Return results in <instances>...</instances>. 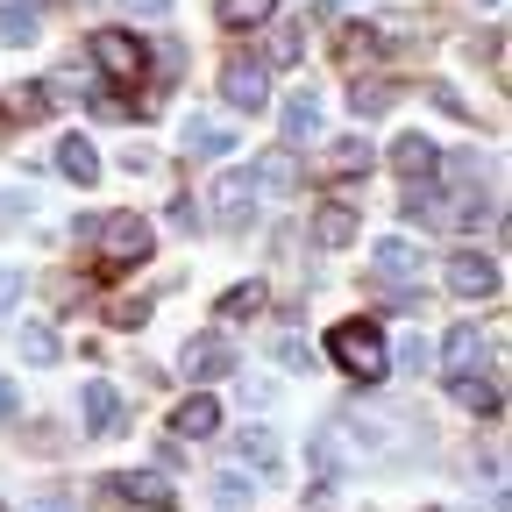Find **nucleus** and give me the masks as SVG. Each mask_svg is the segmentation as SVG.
I'll use <instances>...</instances> for the list:
<instances>
[{
    "label": "nucleus",
    "instance_id": "nucleus-3",
    "mask_svg": "<svg viewBox=\"0 0 512 512\" xmlns=\"http://www.w3.org/2000/svg\"><path fill=\"white\" fill-rule=\"evenodd\" d=\"M93 64H100L107 79L136 86V79H143V64H150V50H143L136 36H128V29H100V36H93Z\"/></svg>",
    "mask_w": 512,
    "mask_h": 512
},
{
    "label": "nucleus",
    "instance_id": "nucleus-7",
    "mask_svg": "<svg viewBox=\"0 0 512 512\" xmlns=\"http://www.w3.org/2000/svg\"><path fill=\"white\" fill-rule=\"evenodd\" d=\"M370 271H377L384 285H406V278H420V249H413L406 235H384V242L370 249Z\"/></svg>",
    "mask_w": 512,
    "mask_h": 512
},
{
    "label": "nucleus",
    "instance_id": "nucleus-23",
    "mask_svg": "<svg viewBox=\"0 0 512 512\" xmlns=\"http://www.w3.org/2000/svg\"><path fill=\"white\" fill-rule=\"evenodd\" d=\"M0 43H36V8L29 0H0Z\"/></svg>",
    "mask_w": 512,
    "mask_h": 512
},
{
    "label": "nucleus",
    "instance_id": "nucleus-4",
    "mask_svg": "<svg viewBox=\"0 0 512 512\" xmlns=\"http://www.w3.org/2000/svg\"><path fill=\"white\" fill-rule=\"evenodd\" d=\"M221 100H228V107H242V114H256V107L271 100L264 64H256V57H228V72H221Z\"/></svg>",
    "mask_w": 512,
    "mask_h": 512
},
{
    "label": "nucleus",
    "instance_id": "nucleus-27",
    "mask_svg": "<svg viewBox=\"0 0 512 512\" xmlns=\"http://www.w3.org/2000/svg\"><path fill=\"white\" fill-rule=\"evenodd\" d=\"M328 164H335L342 178H349V171H370V143H356V136H349V143H335V150H328Z\"/></svg>",
    "mask_w": 512,
    "mask_h": 512
},
{
    "label": "nucleus",
    "instance_id": "nucleus-14",
    "mask_svg": "<svg viewBox=\"0 0 512 512\" xmlns=\"http://www.w3.org/2000/svg\"><path fill=\"white\" fill-rule=\"evenodd\" d=\"M448 392H456V406H463V413H484V420H498V392H491V384H484L477 370H456V377H448Z\"/></svg>",
    "mask_w": 512,
    "mask_h": 512
},
{
    "label": "nucleus",
    "instance_id": "nucleus-36",
    "mask_svg": "<svg viewBox=\"0 0 512 512\" xmlns=\"http://www.w3.org/2000/svg\"><path fill=\"white\" fill-rule=\"evenodd\" d=\"M171 0H128V15H164Z\"/></svg>",
    "mask_w": 512,
    "mask_h": 512
},
{
    "label": "nucleus",
    "instance_id": "nucleus-13",
    "mask_svg": "<svg viewBox=\"0 0 512 512\" xmlns=\"http://www.w3.org/2000/svg\"><path fill=\"white\" fill-rule=\"evenodd\" d=\"M171 427H178V434H185V441H207V434H214V427H221V406H214V399H207V392H192V399H185V406H178V413H171Z\"/></svg>",
    "mask_w": 512,
    "mask_h": 512
},
{
    "label": "nucleus",
    "instance_id": "nucleus-21",
    "mask_svg": "<svg viewBox=\"0 0 512 512\" xmlns=\"http://www.w3.org/2000/svg\"><path fill=\"white\" fill-rule=\"evenodd\" d=\"M264 299H271V285H264V278L228 285V292H221V320H249V313H264Z\"/></svg>",
    "mask_w": 512,
    "mask_h": 512
},
{
    "label": "nucleus",
    "instance_id": "nucleus-2",
    "mask_svg": "<svg viewBox=\"0 0 512 512\" xmlns=\"http://www.w3.org/2000/svg\"><path fill=\"white\" fill-rule=\"evenodd\" d=\"M93 242H100L107 264L121 271V264H143L157 235H150V221H143V214H100V221H93Z\"/></svg>",
    "mask_w": 512,
    "mask_h": 512
},
{
    "label": "nucleus",
    "instance_id": "nucleus-31",
    "mask_svg": "<svg viewBox=\"0 0 512 512\" xmlns=\"http://www.w3.org/2000/svg\"><path fill=\"white\" fill-rule=\"evenodd\" d=\"M15 299H22V271H0V313H8Z\"/></svg>",
    "mask_w": 512,
    "mask_h": 512
},
{
    "label": "nucleus",
    "instance_id": "nucleus-18",
    "mask_svg": "<svg viewBox=\"0 0 512 512\" xmlns=\"http://www.w3.org/2000/svg\"><path fill=\"white\" fill-rule=\"evenodd\" d=\"M214 15H221V29H264L278 15V0H214Z\"/></svg>",
    "mask_w": 512,
    "mask_h": 512
},
{
    "label": "nucleus",
    "instance_id": "nucleus-35",
    "mask_svg": "<svg viewBox=\"0 0 512 512\" xmlns=\"http://www.w3.org/2000/svg\"><path fill=\"white\" fill-rule=\"evenodd\" d=\"M15 406H22V392H15L8 377H0V420H15Z\"/></svg>",
    "mask_w": 512,
    "mask_h": 512
},
{
    "label": "nucleus",
    "instance_id": "nucleus-28",
    "mask_svg": "<svg viewBox=\"0 0 512 512\" xmlns=\"http://www.w3.org/2000/svg\"><path fill=\"white\" fill-rule=\"evenodd\" d=\"M278 363H285V370H313V342H299V335H278Z\"/></svg>",
    "mask_w": 512,
    "mask_h": 512
},
{
    "label": "nucleus",
    "instance_id": "nucleus-12",
    "mask_svg": "<svg viewBox=\"0 0 512 512\" xmlns=\"http://www.w3.org/2000/svg\"><path fill=\"white\" fill-rule=\"evenodd\" d=\"M477 363H484V335L470 328V320H463V328H448V342H441V370L456 377V370H477Z\"/></svg>",
    "mask_w": 512,
    "mask_h": 512
},
{
    "label": "nucleus",
    "instance_id": "nucleus-10",
    "mask_svg": "<svg viewBox=\"0 0 512 512\" xmlns=\"http://www.w3.org/2000/svg\"><path fill=\"white\" fill-rule=\"evenodd\" d=\"M249 178L271 185V192H299V185H306V164H299L292 150H264V157L249 164Z\"/></svg>",
    "mask_w": 512,
    "mask_h": 512
},
{
    "label": "nucleus",
    "instance_id": "nucleus-39",
    "mask_svg": "<svg viewBox=\"0 0 512 512\" xmlns=\"http://www.w3.org/2000/svg\"><path fill=\"white\" fill-rule=\"evenodd\" d=\"M434 512H441V505H434Z\"/></svg>",
    "mask_w": 512,
    "mask_h": 512
},
{
    "label": "nucleus",
    "instance_id": "nucleus-37",
    "mask_svg": "<svg viewBox=\"0 0 512 512\" xmlns=\"http://www.w3.org/2000/svg\"><path fill=\"white\" fill-rule=\"evenodd\" d=\"M349 8H363V0H320V15H349Z\"/></svg>",
    "mask_w": 512,
    "mask_h": 512
},
{
    "label": "nucleus",
    "instance_id": "nucleus-34",
    "mask_svg": "<svg viewBox=\"0 0 512 512\" xmlns=\"http://www.w3.org/2000/svg\"><path fill=\"white\" fill-rule=\"evenodd\" d=\"M15 214H29V192H8V200H0V228H8Z\"/></svg>",
    "mask_w": 512,
    "mask_h": 512
},
{
    "label": "nucleus",
    "instance_id": "nucleus-26",
    "mask_svg": "<svg viewBox=\"0 0 512 512\" xmlns=\"http://www.w3.org/2000/svg\"><path fill=\"white\" fill-rule=\"evenodd\" d=\"M299 57H306V29L278 22V29H271V64H299Z\"/></svg>",
    "mask_w": 512,
    "mask_h": 512
},
{
    "label": "nucleus",
    "instance_id": "nucleus-17",
    "mask_svg": "<svg viewBox=\"0 0 512 512\" xmlns=\"http://www.w3.org/2000/svg\"><path fill=\"white\" fill-rule=\"evenodd\" d=\"M392 164H399V178L413 185V178H427V171L441 164V150H434L427 136H399V150H392Z\"/></svg>",
    "mask_w": 512,
    "mask_h": 512
},
{
    "label": "nucleus",
    "instance_id": "nucleus-20",
    "mask_svg": "<svg viewBox=\"0 0 512 512\" xmlns=\"http://www.w3.org/2000/svg\"><path fill=\"white\" fill-rule=\"evenodd\" d=\"M235 456L256 463V470H278V434H271V427H242V434H235Z\"/></svg>",
    "mask_w": 512,
    "mask_h": 512
},
{
    "label": "nucleus",
    "instance_id": "nucleus-5",
    "mask_svg": "<svg viewBox=\"0 0 512 512\" xmlns=\"http://www.w3.org/2000/svg\"><path fill=\"white\" fill-rule=\"evenodd\" d=\"M448 292H456V299H491L498 292V264L477 256V249H456V256H448Z\"/></svg>",
    "mask_w": 512,
    "mask_h": 512
},
{
    "label": "nucleus",
    "instance_id": "nucleus-38",
    "mask_svg": "<svg viewBox=\"0 0 512 512\" xmlns=\"http://www.w3.org/2000/svg\"><path fill=\"white\" fill-rule=\"evenodd\" d=\"M0 512H8V505H0Z\"/></svg>",
    "mask_w": 512,
    "mask_h": 512
},
{
    "label": "nucleus",
    "instance_id": "nucleus-8",
    "mask_svg": "<svg viewBox=\"0 0 512 512\" xmlns=\"http://www.w3.org/2000/svg\"><path fill=\"white\" fill-rule=\"evenodd\" d=\"M228 363H235V349H228L221 335H192L178 370H185V377H200V384H214V377H228Z\"/></svg>",
    "mask_w": 512,
    "mask_h": 512
},
{
    "label": "nucleus",
    "instance_id": "nucleus-29",
    "mask_svg": "<svg viewBox=\"0 0 512 512\" xmlns=\"http://www.w3.org/2000/svg\"><path fill=\"white\" fill-rule=\"evenodd\" d=\"M214 505L242 512V505H249V484H242V477H214Z\"/></svg>",
    "mask_w": 512,
    "mask_h": 512
},
{
    "label": "nucleus",
    "instance_id": "nucleus-24",
    "mask_svg": "<svg viewBox=\"0 0 512 512\" xmlns=\"http://www.w3.org/2000/svg\"><path fill=\"white\" fill-rule=\"evenodd\" d=\"M15 349H22V356H29V363H57V335H50V328H43V320H29V328H22V335H15Z\"/></svg>",
    "mask_w": 512,
    "mask_h": 512
},
{
    "label": "nucleus",
    "instance_id": "nucleus-25",
    "mask_svg": "<svg viewBox=\"0 0 512 512\" xmlns=\"http://www.w3.org/2000/svg\"><path fill=\"white\" fill-rule=\"evenodd\" d=\"M392 100H399V86H384V79H377V86H363V79L349 86V107H356V114H384Z\"/></svg>",
    "mask_w": 512,
    "mask_h": 512
},
{
    "label": "nucleus",
    "instance_id": "nucleus-15",
    "mask_svg": "<svg viewBox=\"0 0 512 512\" xmlns=\"http://www.w3.org/2000/svg\"><path fill=\"white\" fill-rule=\"evenodd\" d=\"M57 171L72 178V185H93V178H100V157H93V143H86V136H64V143H57Z\"/></svg>",
    "mask_w": 512,
    "mask_h": 512
},
{
    "label": "nucleus",
    "instance_id": "nucleus-33",
    "mask_svg": "<svg viewBox=\"0 0 512 512\" xmlns=\"http://www.w3.org/2000/svg\"><path fill=\"white\" fill-rule=\"evenodd\" d=\"M22 512H79V505H72V498H57V491H50V498H29Z\"/></svg>",
    "mask_w": 512,
    "mask_h": 512
},
{
    "label": "nucleus",
    "instance_id": "nucleus-16",
    "mask_svg": "<svg viewBox=\"0 0 512 512\" xmlns=\"http://www.w3.org/2000/svg\"><path fill=\"white\" fill-rule=\"evenodd\" d=\"M185 150L192 157H228L235 150V128L228 121H185Z\"/></svg>",
    "mask_w": 512,
    "mask_h": 512
},
{
    "label": "nucleus",
    "instance_id": "nucleus-22",
    "mask_svg": "<svg viewBox=\"0 0 512 512\" xmlns=\"http://www.w3.org/2000/svg\"><path fill=\"white\" fill-rule=\"evenodd\" d=\"M285 136H292V143L320 136V100H313V93H292V100H285Z\"/></svg>",
    "mask_w": 512,
    "mask_h": 512
},
{
    "label": "nucleus",
    "instance_id": "nucleus-11",
    "mask_svg": "<svg viewBox=\"0 0 512 512\" xmlns=\"http://www.w3.org/2000/svg\"><path fill=\"white\" fill-rule=\"evenodd\" d=\"M79 406H86V434H100V441L121 434V392H114V384H86Z\"/></svg>",
    "mask_w": 512,
    "mask_h": 512
},
{
    "label": "nucleus",
    "instance_id": "nucleus-6",
    "mask_svg": "<svg viewBox=\"0 0 512 512\" xmlns=\"http://www.w3.org/2000/svg\"><path fill=\"white\" fill-rule=\"evenodd\" d=\"M249 192H256V178H249V171H228V178L214 185V221H221L228 235H242V228H249V214H256Z\"/></svg>",
    "mask_w": 512,
    "mask_h": 512
},
{
    "label": "nucleus",
    "instance_id": "nucleus-1",
    "mask_svg": "<svg viewBox=\"0 0 512 512\" xmlns=\"http://www.w3.org/2000/svg\"><path fill=\"white\" fill-rule=\"evenodd\" d=\"M328 356H335L349 377H363V384H377L384 370H392V356H384V335L370 328V320H342V328L328 335Z\"/></svg>",
    "mask_w": 512,
    "mask_h": 512
},
{
    "label": "nucleus",
    "instance_id": "nucleus-9",
    "mask_svg": "<svg viewBox=\"0 0 512 512\" xmlns=\"http://www.w3.org/2000/svg\"><path fill=\"white\" fill-rule=\"evenodd\" d=\"M114 498L150 505V512H171V484H164L157 470H121V477H114Z\"/></svg>",
    "mask_w": 512,
    "mask_h": 512
},
{
    "label": "nucleus",
    "instance_id": "nucleus-30",
    "mask_svg": "<svg viewBox=\"0 0 512 512\" xmlns=\"http://www.w3.org/2000/svg\"><path fill=\"white\" fill-rule=\"evenodd\" d=\"M399 363H406V370H427V363H434V349H427V342H420V335H413V342H406V349H399Z\"/></svg>",
    "mask_w": 512,
    "mask_h": 512
},
{
    "label": "nucleus",
    "instance_id": "nucleus-19",
    "mask_svg": "<svg viewBox=\"0 0 512 512\" xmlns=\"http://www.w3.org/2000/svg\"><path fill=\"white\" fill-rule=\"evenodd\" d=\"M313 242H320V249H349V242H356V214H349V207H320V214H313Z\"/></svg>",
    "mask_w": 512,
    "mask_h": 512
},
{
    "label": "nucleus",
    "instance_id": "nucleus-32",
    "mask_svg": "<svg viewBox=\"0 0 512 512\" xmlns=\"http://www.w3.org/2000/svg\"><path fill=\"white\" fill-rule=\"evenodd\" d=\"M171 228H200V207H192V200H171Z\"/></svg>",
    "mask_w": 512,
    "mask_h": 512
}]
</instances>
